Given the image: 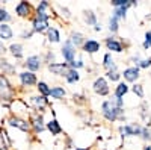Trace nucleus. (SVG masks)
Here are the masks:
<instances>
[{
  "instance_id": "a19ab883",
  "label": "nucleus",
  "mask_w": 151,
  "mask_h": 150,
  "mask_svg": "<svg viewBox=\"0 0 151 150\" xmlns=\"http://www.w3.org/2000/svg\"><path fill=\"white\" fill-rule=\"evenodd\" d=\"M70 68H73V70H77V71H80L82 68H86V62L83 61V58L82 56H77V59H74L73 62H70Z\"/></svg>"
},
{
  "instance_id": "bb28decb",
  "label": "nucleus",
  "mask_w": 151,
  "mask_h": 150,
  "mask_svg": "<svg viewBox=\"0 0 151 150\" xmlns=\"http://www.w3.org/2000/svg\"><path fill=\"white\" fill-rule=\"evenodd\" d=\"M82 79V74L80 71L77 70H73V68H68L64 74V80L68 83V85H76V83H79Z\"/></svg>"
},
{
  "instance_id": "2eb2a0df",
  "label": "nucleus",
  "mask_w": 151,
  "mask_h": 150,
  "mask_svg": "<svg viewBox=\"0 0 151 150\" xmlns=\"http://www.w3.org/2000/svg\"><path fill=\"white\" fill-rule=\"evenodd\" d=\"M100 49H101V43H100L98 40H94V38H86L85 44L82 46V52L89 55V56H94L100 52Z\"/></svg>"
},
{
  "instance_id": "ea45409f",
  "label": "nucleus",
  "mask_w": 151,
  "mask_h": 150,
  "mask_svg": "<svg viewBox=\"0 0 151 150\" xmlns=\"http://www.w3.org/2000/svg\"><path fill=\"white\" fill-rule=\"evenodd\" d=\"M20 40H23V41H29V40H32L33 38V36H35V33H33V30L30 29V26L27 28H23L21 30H20Z\"/></svg>"
},
{
  "instance_id": "6e6552de",
  "label": "nucleus",
  "mask_w": 151,
  "mask_h": 150,
  "mask_svg": "<svg viewBox=\"0 0 151 150\" xmlns=\"http://www.w3.org/2000/svg\"><path fill=\"white\" fill-rule=\"evenodd\" d=\"M9 114H14V115H18V117H24L27 118L29 114H30V106L27 105V102L24 100V97H17L14 102L9 105Z\"/></svg>"
},
{
  "instance_id": "a18cd8bd",
  "label": "nucleus",
  "mask_w": 151,
  "mask_h": 150,
  "mask_svg": "<svg viewBox=\"0 0 151 150\" xmlns=\"http://www.w3.org/2000/svg\"><path fill=\"white\" fill-rule=\"evenodd\" d=\"M139 67V70H151V56H147V58H142L141 61V64L137 65Z\"/></svg>"
},
{
  "instance_id": "3c124183",
  "label": "nucleus",
  "mask_w": 151,
  "mask_h": 150,
  "mask_svg": "<svg viewBox=\"0 0 151 150\" xmlns=\"http://www.w3.org/2000/svg\"><path fill=\"white\" fill-rule=\"evenodd\" d=\"M142 150H151V144H145V146L142 147Z\"/></svg>"
},
{
  "instance_id": "4468645a",
  "label": "nucleus",
  "mask_w": 151,
  "mask_h": 150,
  "mask_svg": "<svg viewBox=\"0 0 151 150\" xmlns=\"http://www.w3.org/2000/svg\"><path fill=\"white\" fill-rule=\"evenodd\" d=\"M121 76H122L124 82H127L129 85H133V83H137V80L141 79V70H139V67L129 65L121 71Z\"/></svg>"
},
{
  "instance_id": "c9c22d12",
  "label": "nucleus",
  "mask_w": 151,
  "mask_h": 150,
  "mask_svg": "<svg viewBox=\"0 0 151 150\" xmlns=\"http://www.w3.org/2000/svg\"><path fill=\"white\" fill-rule=\"evenodd\" d=\"M41 56H42L44 65H50V64H55V62H58V61H56V53L53 52V50H45Z\"/></svg>"
},
{
  "instance_id": "4be33fe9",
  "label": "nucleus",
  "mask_w": 151,
  "mask_h": 150,
  "mask_svg": "<svg viewBox=\"0 0 151 150\" xmlns=\"http://www.w3.org/2000/svg\"><path fill=\"white\" fill-rule=\"evenodd\" d=\"M53 11H55V17H56V20L60 18V20H64V21H68V20H71V17H73L70 8L65 6V5H60V3L53 5Z\"/></svg>"
},
{
  "instance_id": "f8f14e48",
  "label": "nucleus",
  "mask_w": 151,
  "mask_h": 150,
  "mask_svg": "<svg viewBox=\"0 0 151 150\" xmlns=\"http://www.w3.org/2000/svg\"><path fill=\"white\" fill-rule=\"evenodd\" d=\"M23 68L24 70H27V71H32V73H38V71H41L42 67H44V62H42V56L41 55H29L27 58H24L23 61Z\"/></svg>"
},
{
  "instance_id": "8fccbe9b",
  "label": "nucleus",
  "mask_w": 151,
  "mask_h": 150,
  "mask_svg": "<svg viewBox=\"0 0 151 150\" xmlns=\"http://www.w3.org/2000/svg\"><path fill=\"white\" fill-rule=\"evenodd\" d=\"M74 150H91V147H74Z\"/></svg>"
},
{
  "instance_id": "dca6fc26",
  "label": "nucleus",
  "mask_w": 151,
  "mask_h": 150,
  "mask_svg": "<svg viewBox=\"0 0 151 150\" xmlns=\"http://www.w3.org/2000/svg\"><path fill=\"white\" fill-rule=\"evenodd\" d=\"M130 8H137V2H136V0H129L125 6H121V8H113L110 15H113L115 18H118L119 21H121V20H127V12H129V9H130Z\"/></svg>"
},
{
  "instance_id": "9d476101",
  "label": "nucleus",
  "mask_w": 151,
  "mask_h": 150,
  "mask_svg": "<svg viewBox=\"0 0 151 150\" xmlns=\"http://www.w3.org/2000/svg\"><path fill=\"white\" fill-rule=\"evenodd\" d=\"M92 93L98 97H110V83L104 76H97L92 80Z\"/></svg>"
},
{
  "instance_id": "58836bf2",
  "label": "nucleus",
  "mask_w": 151,
  "mask_h": 150,
  "mask_svg": "<svg viewBox=\"0 0 151 150\" xmlns=\"http://www.w3.org/2000/svg\"><path fill=\"white\" fill-rule=\"evenodd\" d=\"M130 91L136 96V97H139V99H144L145 97V90H144V85L142 83H133L130 85Z\"/></svg>"
},
{
  "instance_id": "473e14b6",
  "label": "nucleus",
  "mask_w": 151,
  "mask_h": 150,
  "mask_svg": "<svg viewBox=\"0 0 151 150\" xmlns=\"http://www.w3.org/2000/svg\"><path fill=\"white\" fill-rule=\"evenodd\" d=\"M106 26H107V30L110 32V35H116L119 32V20L115 18L113 15H109Z\"/></svg>"
},
{
  "instance_id": "c85d7f7f",
  "label": "nucleus",
  "mask_w": 151,
  "mask_h": 150,
  "mask_svg": "<svg viewBox=\"0 0 151 150\" xmlns=\"http://www.w3.org/2000/svg\"><path fill=\"white\" fill-rule=\"evenodd\" d=\"M101 67H103V70H104V71H109V70H115V68H118L116 62H115V58H113V55H112V53L106 52V53L103 55V59H101Z\"/></svg>"
},
{
  "instance_id": "6e6d98bb",
  "label": "nucleus",
  "mask_w": 151,
  "mask_h": 150,
  "mask_svg": "<svg viewBox=\"0 0 151 150\" xmlns=\"http://www.w3.org/2000/svg\"><path fill=\"white\" fill-rule=\"evenodd\" d=\"M150 78H151V70H150Z\"/></svg>"
},
{
  "instance_id": "20e7f679",
  "label": "nucleus",
  "mask_w": 151,
  "mask_h": 150,
  "mask_svg": "<svg viewBox=\"0 0 151 150\" xmlns=\"http://www.w3.org/2000/svg\"><path fill=\"white\" fill-rule=\"evenodd\" d=\"M144 124L137 123V121H130V123H124L118 126V133L122 140L127 138H139L141 132H142Z\"/></svg>"
},
{
  "instance_id": "7c9ffc66",
  "label": "nucleus",
  "mask_w": 151,
  "mask_h": 150,
  "mask_svg": "<svg viewBox=\"0 0 151 150\" xmlns=\"http://www.w3.org/2000/svg\"><path fill=\"white\" fill-rule=\"evenodd\" d=\"M0 143H2L5 147H8V149L14 147V138L9 135L6 128H0Z\"/></svg>"
},
{
  "instance_id": "393cba45",
  "label": "nucleus",
  "mask_w": 151,
  "mask_h": 150,
  "mask_svg": "<svg viewBox=\"0 0 151 150\" xmlns=\"http://www.w3.org/2000/svg\"><path fill=\"white\" fill-rule=\"evenodd\" d=\"M45 40L48 44H59L62 41V35H60V29L56 26H50V29L45 33Z\"/></svg>"
},
{
  "instance_id": "1a4fd4ad",
  "label": "nucleus",
  "mask_w": 151,
  "mask_h": 150,
  "mask_svg": "<svg viewBox=\"0 0 151 150\" xmlns=\"http://www.w3.org/2000/svg\"><path fill=\"white\" fill-rule=\"evenodd\" d=\"M15 17L20 20H30L35 14V5H32L27 0H21L14 6Z\"/></svg>"
},
{
  "instance_id": "aec40b11",
  "label": "nucleus",
  "mask_w": 151,
  "mask_h": 150,
  "mask_svg": "<svg viewBox=\"0 0 151 150\" xmlns=\"http://www.w3.org/2000/svg\"><path fill=\"white\" fill-rule=\"evenodd\" d=\"M70 68V65L67 64V62H55V64H50L47 65V70L50 74H53V76L56 78H64L65 71Z\"/></svg>"
},
{
  "instance_id": "a211bd4d",
  "label": "nucleus",
  "mask_w": 151,
  "mask_h": 150,
  "mask_svg": "<svg viewBox=\"0 0 151 150\" xmlns=\"http://www.w3.org/2000/svg\"><path fill=\"white\" fill-rule=\"evenodd\" d=\"M29 21H30V29L33 30V33H38V35H45L47 30L50 29V26H52V23L41 21V20H38L35 17H32Z\"/></svg>"
},
{
  "instance_id": "f03ea898",
  "label": "nucleus",
  "mask_w": 151,
  "mask_h": 150,
  "mask_svg": "<svg viewBox=\"0 0 151 150\" xmlns=\"http://www.w3.org/2000/svg\"><path fill=\"white\" fill-rule=\"evenodd\" d=\"M17 97H18V88L12 85L9 76L0 73V103H2V106L9 108V105Z\"/></svg>"
},
{
  "instance_id": "4c0bfd02",
  "label": "nucleus",
  "mask_w": 151,
  "mask_h": 150,
  "mask_svg": "<svg viewBox=\"0 0 151 150\" xmlns=\"http://www.w3.org/2000/svg\"><path fill=\"white\" fill-rule=\"evenodd\" d=\"M35 11H38V12H52L53 11V5L50 2H47V0H41L40 3L35 5Z\"/></svg>"
},
{
  "instance_id": "ddd939ff",
  "label": "nucleus",
  "mask_w": 151,
  "mask_h": 150,
  "mask_svg": "<svg viewBox=\"0 0 151 150\" xmlns=\"http://www.w3.org/2000/svg\"><path fill=\"white\" fill-rule=\"evenodd\" d=\"M60 56H62V59H64V62L70 64V62H73L74 59H77V56H79V49H76V47L70 43V40L67 38V40L64 41V44H62V47H60Z\"/></svg>"
},
{
  "instance_id": "5701e85b",
  "label": "nucleus",
  "mask_w": 151,
  "mask_h": 150,
  "mask_svg": "<svg viewBox=\"0 0 151 150\" xmlns=\"http://www.w3.org/2000/svg\"><path fill=\"white\" fill-rule=\"evenodd\" d=\"M68 40L76 49H82V46L86 41V35L80 30H71L70 35H68Z\"/></svg>"
},
{
  "instance_id": "39448f33",
  "label": "nucleus",
  "mask_w": 151,
  "mask_h": 150,
  "mask_svg": "<svg viewBox=\"0 0 151 150\" xmlns=\"http://www.w3.org/2000/svg\"><path fill=\"white\" fill-rule=\"evenodd\" d=\"M5 124H8V126L12 128V129H17V130H21V132L27 133V135H32V128H30L29 118L9 114V115L5 118Z\"/></svg>"
},
{
  "instance_id": "c756f323",
  "label": "nucleus",
  "mask_w": 151,
  "mask_h": 150,
  "mask_svg": "<svg viewBox=\"0 0 151 150\" xmlns=\"http://www.w3.org/2000/svg\"><path fill=\"white\" fill-rule=\"evenodd\" d=\"M14 38V29L11 24H0V41H11Z\"/></svg>"
},
{
  "instance_id": "c03bdc74",
  "label": "nucleus",
  "mask_w": 151,
  "mask_h": 150,
  "mask_svg": "<svg viewBox=\"0 0 151 150\" xmlns=\"http://www.w3.org/2000/svg\"><path fill=\"white\" fill-rule=\"evenodd\" d=\"M144 50H151V30H147L144 33V41H142Z\"/></svg>"
},
{
  "instance_id": "e433bc0d",
  "label": "nucleus",
  "mask_w": 151,
  "mask_h": 150,
  "mask_svg": "<svg viewBox=\"0 0 151 150\" xmlns=\"http://www.w3.org/2000/svg\"><path fill=\"white\" fill-rule=\"evenodd\" d=\"M73 103L76 106H86L88 105V97L82 93H74L73 94Z\"/></svg>"
},
{
  "instance_id": "423d86ee",
  "label": "nucleus",
  "mask_w": 151,
  "mask_h": 150,
  "mask_svg": "<svg viewBox=\"0 0 151 150\" xmlns=\"http://www.w3.org/2000/svg\"><path fill=\"white\" fill-rule=\"evenodd\" d=\"M17 79H18V83L23 90H32V88H36V83L40 82L38 79V74L36 73H32V71H27V70H21L17 73Z\"/></svg>"
},
{
  "instance_id": "f3484780",
  "label": "nucleus",
  "mask_w": 151,
  "mask_h": 150,
  "mask_svg": "<svg viewBox=\"0 0 151 150\" xmlns=\"http://www.w3.org/2000/svg\"><path fill=\"white\" fill-rule=\"evenodd\" d=\"M8 53L14 58L15 61L24 59V44L20 41H12L8 46Z\"/></svg>"
},
{
  "instance_id": "6ab92c4d",
  "label": "nucleus",
  "mask_w": 151,
  "mask_h": 150,
  "mask_svg": "<svg viewBox=\"0 0 151 150\" xmlns=\"http://www.w3.org/2000/svg\"><path fill=\"white\" fill-rule=\"evenodd\" d=\"M0 73L6 74V76H15L17 74V64L11 62L8 58H0Z\"/></svg>"
},
{
  "instance_id": "412c9836",
  "label": "nucleus",
  "mask_w": 151,
  "mask_h": 150,
  "mask_svg": "<svg viewBox=\"0 0 151 150\" xmlns=\"http://www.w3.org/2000/svg\"><path fill=\"white\" fill-rule=\"evenodd\" d=\"M45 130L52 136H59L62 132H64V129H62L60 123H59V120L56 117H53V118H50V120L45 121Z\"/></svg>"
},
{
  "instance_id": "a878e982",
  "label": "nucleus",
  "mask_w": 151,
  "mask_h": 150,
  "mask_svg": "<svg viewBox=\"0 0 151 150\" xmlns=\"http://www.w3.org/2000/svg\"><path fill=\"white\" fill-rule=\"evenodd\" d=\"M68 96V91L64 85H53L52 86V91H50V99H53V100H64L67 99Z\"/></svg>"
},
{
  "instance_id": "f257e3e1",
  "label": "nucleus",
  "mask_w": 151,
  "mask_h": 150,
  "mask_svg": "<svg viewBox=\"0 0 151 150\" xmlns=\"http://www.w3.org/2000/svg\"><path fill=\"white\" fill-rule=\"evenodd\" d=\"M100 114H101V117L107 123H116V121H121L122 124L127 123L125 109L116 108L110 99H106V100H103V102H101V105H100Z\"/></svg>"
},
{
  "instance_id": "b1692460",
  "label": "nucleus",
  "mask_w": 151,
  "mask_h": 150,
  "mask_svg": "<svg viewBox=\"0 0 151 150\" xmlns=\"http://www.w3.org/2000/svg\"><path fill=\"white\" fill-rule=\"evenodd\" d=\"M82 18H83V23L86 24V26H89V28H94L95 24L100 21V20H98V15H97V12H95L94 9H83Z\"/></svg>"
},
{
  "instance_id": "de8ad7c7",
  "label": "nucleus",
  "mask_w": 151,
  "mask_h": 150,
  "mask_svg": "<svg viewBox=\"0 0 151 150\" xmlns=\"http://www.w3.org/2000/svg\"><path fill=\"white\" fill-rule=\"evenodd\" d=\"M6 53H8V46L3 41H0V58H3Z\"/></svg>"
},
{
  "instance_id": "79ce46f5",
  "label": "nucleus",
  "mask_w": 151,
  "mask_h": 150,
  "mask_svg": "<svg viewBox=\"0 0 151 150\" xmlns=\"http://www.w3.org/2000/svg\"><path fill=\"white\" fill-rule=\"evenodd\" d=\"M139 138L145 143V144H151V128H147L144 126L142 128V132H141V136Z\"/></svg>"
},
{
  "instance_id": "f704fd0d",
  "label": "nucleus",
  "mask_w": 151,
  "mask_h": 150,
  "mask_svg": "<svg viewBox=\"0 0 151 150\" xmlns=\"http://www.w3.org/2000/svg\"><path fill=\"white\" fill-rule=\"evenodd\" d=\"M12 20H14V15L9 12V9L0 6V24H11Z\"/></svg>"
},
{
  "instance_id": "9b49d317",
  "label": "nucleus",
  "mask_w": 151,
  "mask_h": 150,
  "mask_svg": "<svg viewBox=\"0 0 151 150\" xmlns=\"http://www.w3.org/2000/svg\"><path fill=\"white\" fill-rule=\"evenodd\" d=\"M29 123H30V128H32V135H41L45 130V117L44 114H40V112H35L30 111L29 114Z\"/></svg>"
},
{
  "instance_id": "603ef678",
  "label": "nucleus",
  "mask_w": 151,
  "mask_h": 150,
  "mask_svg": "<svg viewBox=\"0 0 151 150\" xmlns=\"http://www.w3.org/2000/svg\"><path fill=\"white\" fill-rule=\"evenodd\" d=\"M0 150H11V149H8V147H5L2 143H0Z\"/></svg>"
},
{
  "instance_id": "72a5a7b5",
  "label": "nucleus",
  "mask_w": 151,
  "mask_h": 150,
  "mask_svg": "<svg viewBox=\"0 0 151 150\" xmlns=\"http://www.w3.org/2000/svg\"><path fill=\"white\" fill-rule=\"evenodd\" d=\"M104 78L107 79V82H109V83H110V82H112V83H118V82H121V80H122L121 71H119L118 68L106 71V73H104Z\"/></svg>"
},
{
  "instance_id": "37998d69",
  "label": "nucleus",
  "mask_w": 151,
  "mask_h": 150,
  "mask_svg": "<svg viewBox=\"0 0 151 150\" xmlns=\"http://www.w3.org/2000/svg\"><path fill=\"white\" fill-rule=\"evenodd\" d=\"M127 61H129V64H130V65L137 67V65L141 64V61H142V55H141L139 52H137V53H133V55H132Z\"/></svg>"
},
{
  "instance_id": "cd10ccee",
  "label": "nucleus",
  "mask_w": 151,
  "mask_h": 150,
  "mask_svg": "<svg viewBox=\"0 0 151 150\" xmlns=\"http://www.w3.org/2000/svg\"><path fill=\"white\" fill-rule=\"evenodd\" d=\"M129 93H130V85H129L127 82L121 80V82L116 83L115 88H113V94H112V96H115V97H118V99H124Z\"/></svg>"
},
{
  "instance_id": "0eeeda50",
  "label": "nucleus",
  "mask_w": 151,
  "mask_h": 150,
  "mask_svg": "<svg viewBox=\"0 0 151 150\" xmlns=\"http://www.w3.org/2000/svg\"><path fill=\"white\" fill-rule=\"evenodd\" d=\"M103 44H104V47L107 49V52L109 53H118V55H121V53H124L125 52V41L122 40V38H119V36H116V35H109V36H106L104 38V41H103Z\"/></svg>"
},
{
  "instance_id": "5fc2aeb1",
  "label": "nucleus",
  "mask_w": 151,
  "mask_h": 150,
  "mask_svg": "<svg viewBox=\"0 0 151 150\" xmlns=\"http://www.w3.org/2000/svg\"><path fill=\"white\" fill-rule=\"evenodd\" d=\"M95 150H107L106 147H101V149H95Z\"/></svg>"
},
{
  "instance_id": "49530a36",
  "label": "nucleus",
  "mask_w": 151,
  "mask_h": 150,
  "mask_svg": "<svg viewBox=\"0 0 151 150\" xmlns=\"http://www.w3.org/2000/svg\"><path fill=\"white\" fill-rule=\"evenodd\" d=\"M129 0H112L110 2V6L112 8H121V6H125Z\"/></svg>"
},
{
  "instance_id": "2f4dec72",
  "label": "nucleus",
  "mask_w": 151,
  "mask_h": 150,
  "mask_svg": "<svg viewBox=\"0 0 151 150\" xmlns=\"http://www.w3.org/2000/svg\"><path fill=\"white\" fill-rule=\"evenodd\" d=\"M36 94H40V96H44V97H50V91H52V86H50L48 82L45 80H40L36 83Z\"/></svg>"
},
{
  "instance_id": "7ed1b4c3",
  "label": "nucleus",
  "mask_w": 151,
  "mask_h": 150,
  "mask_svg": "<svg viewBox=\"0 0 151 150\" xmlns=\"http://www.w3.org/2000/svg\"><path fill=\"white\" fill-rule=\"evenodd\" d=\"M30 106L32 111L40 112V114H45L47 109H52V103H50V97H44L40 94H30L27 99H24Z\"/></svg>"
},
{
  "instance_id": "09e8293b",
  "label": "nucleus",
  "mask_w": 151,
  "mask_h": 150,
  "mask_svg": "<svg viewBox=\"0 0 151 150\" xmlns=\"http://www.w3.org/2000/svg\"><path fill=\"white\" fill-rule=\"evenodd\" d=\"M92 30H94V32H101V30H103V24H101V21H98L95 26L92 28Z\"/></svg>"
},
{
  "instance_id": "864d4df0",
  "label": "nucleus",
  "mask_w": 151,
  "mask_h": 150,
  "mask_svg": "<svg viewBox=\"0 0 151 150\" xmlns=\"http://www.w3.org/2000/svg\"><path fill=\"white\" fill-rule=\"evenodd\" d=\"M145 20H147V21H151V14H147V15H145Z\"/></svg>"
}]
</instances>
